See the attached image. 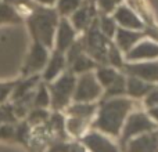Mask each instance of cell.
I'll return each mask as SVG.
<instances>
[{
	"instance_id": "d590c367",
	"label": "cell",
	"mask_w": 158,
	"mask_h": 152,
	"mask_svg": "<svg viewBox=\"0 0 158 152\" xmlns=\"http://www.w3.org/2000/svg\"><path fill=\"white\" fill-rule=\"evenodd\" d=\"M147 115L154 120V122L158 123V105L157 106H153V108H148Z\"/></svg>"
},
{
	"instance_id": "7402d4cb",
	"label": "cell",
	"mask_w": 158,
	"mask_h": 152,
	"mask_svg": "<svg viewBox=\"0 0 158 152\" xmlns=\"http://www.w3.org/2000/svg\"><path fill=\"white\" fill-rule=\"evenodd\" d=\"M50 105V93L46 82H39L33 95V108H47Z\"/></svg>"
},
{
	"instance_id": "d6a6232c",
	"label": "cell",
	"mask_w": 158,
	"mask_h": 152,
	"mask_svg": "<svg viewBox=\"0 0 158 152\" xmlns=\"http://www.w3.org/2000/svg\"><path fill=\"white\" fill-rule=\"evenodd\" d=\"M15 125L13 123H0V140H13Z\"/></svg>"
},
{
	"instance_id": "5b68a950",
	"label": "cell",
	"mask_w": 158,
	"mask_h": 152,
	"mask_svg": "<svg viewBox=\"0 0 158 152\" xmlns=\"http://www.w3.org/2000/svg\"><path fill=\"white\" fill-rule=\"evenodd\" d=\"M158 127L157 122H154L147 114L144 112H135L126 118L122 127V136H121V142L125 147L131 138L135 136L147 133V131L156 130Z\"/></svg>"
},
{
	"instance_id": "e575fe53",
	"label": "cell",
	"mask_w": 158,
	"mask_h": 152,
	"mask_svg": "<svg viewBox=\"0 0 158 152\" xmlns=\"http://www.w3.org/2000/svg\"><path fill=\"white\" fill-rule=\"evenodd\" d=\"M144 105L147 108H153V106L158 105V87H154V89L150 90L148 94L144 95Z\"/></svg>"
},
{
	"instance_id": "4316f807",
	"label": "cell",
	"mask_w": 158,
	"mask_h": 152,
	"mask_svg": "<svg viewBox=\"0 0 158 152\" xmlns=\"http://www.w3.org/2000/svg\"><path fill=\"white\" fill-rule=\"evenodd\" d=\"M107 62L112 66V68L121 69L123 66V60L121 55V50L117 47V44L110 42L108 47H107Z\"/></svg>"
},
{
	"instance_id": "d6986e66",
	"label": "cell",
	"mask_w": 158,
	"mask_h": 152,
	"mask_svg": "<svg viewBox=\"0 0 158 152\" xmlns=\"http://www.w3.org/2000/svg\"><path fill=\"white\" fill-rule=\"evenodd\" d=\"M24 21L19 11L11 4L0 0V25L4 24H21Z\"/></svg>"
},
{
	"instance_id": "3957f363",
	"label": "cell",
	"mask_w": 158,
	"mask_h": 152,
	"mask_svg": "<svg viewBox=\"0 0 158 152\" xmlns=\"http://www.w3.org/2000/svg\"><path fill=\"white\" fill-rule=\"evenodd\" d=\"M111 39L104 36L98 28V18H93L92 24L86 29V35L83 38L85 54L96 61L100 65L107 64V47Z\"/></svg>"
},
{
	"instance_id": "5bb4252c",
	"label": "cell",
	"mask_w": 158,
	"mask_h": 152,
	"mask_svg": "<svg viewBox=\"0 0 158 152\" xmlns=\"http://www.w3.org/2000/svg\"><path fill=\"white\" fill-rule=\"evenodd\" d=\"M150 58H158V43H154V42H142L126 53L128 61L150 60Z\"/></svg>"
},
{
	"instance_id": "ffe728a7",
	"label": "cell",
	"mask_w": 158,
	"mask_h": 152,
	"mask_svg": "<svg viewBox=\"0 0 158 152\" xmlns=\"http://www.w3.org/2000/svg\"><path fill=\"white\" fill-rule=\"evenodd\" d=\"M94 68H98V64L83 53L68 66V71H71L72 74H85V72H90Z\"/></svg>"
},
{
	"instance_id": "f546056e",
	"label": "cell",
	"mask_w": 158,
	"mask_h": 152,
	"mask_svg": "<svg viewBox=\"0 0 158 152\" xmlns=\"http://www.w3.org/2000/svg\"><path fill=\"white\" fill-rule=\"evenodd\" d=\"M0 123H13V125L18 123V118L15 116L11 102L0 104Z\"/></svg>"
},
{
	"instance_id": "cb8c5ba5",
	"label": "cell",
	"mask_w": 158,
	"mask_h": 152,
	"mask_svg": "<svg viewBox=\"0 0 158 152\" xmlns=\"http://www.w3.org/2000/svg\"><path fill=\"white\" fill-rule=\"evenodd\" d=\"M49 118H50V112L46 108H32L25 116V120L31 126H39L46 123Z\"/></svg>"
},
{
	"instance_id": "d4e9b609",
	"label": "cell",
	"mask_w": 158,
	"mask_h": 152,
	"mask_svg": "<svg viewBox=\"0 0 158 152\" xmlns=\"http://www.w3.org/2000/svg\"><path fill=\"white\" fill-rule=\"evenodd\" d=\"M31 127H32V126L25 119L22 120V122H19L18 125H15L13 140H15L19 144H24L25 147H28V142H29V140H31Z\"/></svg>"
},
{
	"instance_id": "ac0fdd59",
	"label": "cell",
	"mask_w": 158,
	"mask_h": 152,
	"mask_svg": "<svg viewBox=\"0 0 158 152\" xmlns=\"http://www.w3.org/2000/svg\"><path fill=\"white\" fill-rule=\"evenodd\" d=\"M97 104L92 102H75L71 106L67 108V114L75 118H82V119L90 120L93 115L97 112Z\"/></svg>"
},
{
	"instance_id": "9c48e42d",
	"label": "cell",
	"mask_w": 158,
	"mask_h": 152,
	"mask_svg": "<svg viewBox=\"0 0 158 152\" xmlns=\"http://www.w3.org/2000/svg\"><path fill=\"white\" fill-rule=\"evenodd\" d=\"M128 142L125 147L129 152H158V127L136 138H131Z\"/></svg>"
},
{
	"instance_id": "30bf717a",
	"label": "cell",
	"mask_w": 158,
	"mask_h": 152,
	"mask_svg": "<svg viewBox=\"0 0 158 152\" xmlns=\"http://www.w3.org/2000/svg\"><path fill=\"white\" fill-rule=\"evenodd\" d=\"M77 30L72 24L67 19V17H61L57 24V35H56V49L57 51L65 53L68 47L75 42Z\"/></svg>"
},
{
	"instance_id": "ba28073f",
	"label": "cell",
	"mask_w": 158,
	"mask_h": 152,
	"mask_svg": "<svg viewBox=\"0 0 158 152\" xmlns=\"http://www.w3.org/2000/svg\"><path fill=\"white\" fill-rule=\"evenodd\" d=\"M123 74L128 76H135L148 83H158V61L139 64H123Z\"/></svg>"
},
{
	"instance_id": "836d02e7",
	"label": "cell",
	"mask_w": 158,
	"mask_h": 152,
	"mask_svg": "<svg viewBox=\"0 0 158 152\" xmlns=\"http://www.w3.org/2000/svg\"><path fill=\"white\" fill-rule=\"evenodd\" d=\"M3 2L11 4L13 7H15L17 10L21 8V7H24V8H27V10L32 11L33 8L36 7V3L33 2V0H3Z\"/></svg>"
},
{
	"instance_id": "7a4b0ae2",
	"label": "cell",
	"mask_w": 158,
	"mask_h": 152,
	"mask_svg": "<svg viewBox=\"0 0 158 152\" xmlns=\"http://www.w3.org/2000/svg\"><path fill=\"white\" fill-rule=\"evenodd\" d=\"M27 24L33 40L50 49L54 42V33L58 24V13L54 8L38 6L29 13Z\"/></svg>"
},
{
	"instance_id": "4dcf8cb0",
	"label": "cell",
	"mask_w": 158,
	"mask_h": 152,
	"mask_svg": "<svg viewBox=\"0 0 158 152\" xmlns=\"http://www.w3.org/2000/svg\"><path fill=\"white\" fill-rule=\"evenodd\" d=\"M122 0H97V6L103 14H110L121 4Z\"/></svg>"
},
{
	"instance_id": "8fae6325",
	"label": "cell",
	"mask_w": 158,
	"mask_h": 152,
	"mask_svg": "<svg viewBox=\"0 0 158 152\" xmlns=\"http://www.w3.org/2000/svg\"><path fill=\"white\" fill-rule=\"evenodd\" d=\"M81 140L90 150V152H119L114 142L110 141L98 131L86 133L85 136H81Z\"/></svg>"
},
{
	"instance_id": "6da1fadb",
	"label": "cell",
	"mask_w": 158,
	"mask_h": 152,
	"mask_svg": "<svg viewBox=\"0 0 158 152\" xmlns=\"http://www.w3.org/2000/svg\"><path fill=\"white\" fill-rule=\"evenodd\" d=\"M97 118L93 122V127L118 137L123 127L129 111L133 106V101L129 98L112 97L97 104Z\"/></svg>"
},
{
	"instance_id": "4fadbf2b",
	"label": "cell",
	"mask_w": 158,
	"mask_h": 152,
	"mask_svg": "<svg viewBox=\"0 0 158 152\" xmlns=\"http://www.w3.org/2000/svg\"><path fill=\"white\" fill-rule=\"evenodd\" d=\"M67 68V62H65V54L61 51L54 50L50 57V60L47 61L46 66H44V74H43V82L50 83L53 82L64 69Z\"/></svg>"
},
{
	"instance_id": "484cf974",
	"label": "cell",
	"mask_w": 158,
	"mask_h": 152,
	"mask_svg": "<svg viewBox=\"0 0 158 152\" xmlns=\"http://www.w3.org/2000/svg\"><path fill=\"white\" fill-rule=\"evenodd\" d=\"M98 28H100L101 33L104 36H107L108 39H112L117 32V22L112 17H108L107 14H101V17L98 18Z\"/></svg>"
},
{
	"instance_id": "44dd1931",
	"label": "cell",
	"mask_w": 158,
	"mask_h": 152,
	"mask_svg": "<svg viewBox=\"0 0 158 152\" xmlns=\"http://www.w3.org/2000/svg\"><path fill=\"white\" fill-rule=\"evenodd\" d=\"M126 93V78L123 74H118V76L115 78V80L110 84L106 89V93L101 94V101L108 100L112 97H118V95H122Z\"/></svg>"
},
{
	"instance_id": "52a82bcc",
	"label": "cell",
	"mask_w": 158,
	"mask_h": 152,
	"mask_svg": "<svg viewBox=\"0 0 158 152\" xmlns=\"http://www.w3.org/2000/svg\"><path fill=\"white\" fill-rule=\"evenodd\" d=\"M47 61H49V49L39 42L33 40L29 54H28L24 66H22V76L28 78V76L36 75L46 66Z\"/></svg>"
},
{
	"instance_id": "603a6c76",
	"label": "cell",
	"mask_w": 158,
	"mask_h": 152,
	"mask_svg": "<svg viewBox=\"0 0 158 152\" xmlns=\"http://www.w3.org/2000/svg\"><path fill=\"white\" fill-rule=\"evenodd\" d=\"M118 74H119V72H117L115 68H112V66L98 65V69H97V72H96V79H97L98 83L101 84V87H106L107 89V87L115 80Z\"/></svg>"
},
{
	"instance_id": "8992f818",
	"label": "cell",
	"mask_w": 158,
	"mask_h": 152,
	"mask_svg": "<svg viewBox=\"0 0 158 152\" xmlns=\"http://www.w3.org/2000/svg\"><path fill=\"white\" fill-rule=\"evenodd\" d=\"M103 87L96 79L93 72H85L77 79L75 90L72 94L74 102H93L94 100L101 97Z\"/></svg>"
},
{
	"instance_id": "e0dca14e",
	"label": "cell",
	"mask_w": 158,
	"mask_h": 152,
	"mask_svg": "<svg viewBox=\"0 0 158 152\" xmlns=\"http://www.w3.org/2000/svg\"><path fill=\"white\" fill-rule=\"evenodd\" d=\"M154 87L156 86H154L153 83L144 82L139 78H135V76H128V78H126V94L132 98L144 97Z\"/></svg>"
},
{
	"instance_id": "9a60e30c",
	"label": "cell",
	"mask_w": 158,
	"mask_h": 152,
	"mask_svg": "<svg viewBox=\"0 0 158 152\" xmlns=\"http://www.w3.org/2000/svg\"><path fill=\"white\" fill-rule=\"evenodd\" d=\"M143 36H144V33H142V32H136V30L119 26V28H117V32H115L114 38H115V44H117L118 49L128 53Z\"/></svg>"
},
{
	"instance_id": "7c38bea8",
	"label": "cell",
	"mask_w": 158,
	"mask_h": 152,
	"mask_svg": "<svg viewBox=\"0 0 158 152\" xmlns=\"http://www.w3.org/2000/svg\"><path fill=\"white\" fill-rule=\"evenodd\" d=\"M112 18L115 22L121 25V28H126V29H144V24L143 21L126 6H118L114 10V15Z\"/></svg>"
},
{
	"instance_id": "8d00e7d4",
	"label": "cell",
	"mask_w": 158,
	"mask_h": 152,
	"mask_svg": "<svg viewBox=\"0 0 158 152\" xmlns=\"http://www.w3.org/2000/svg\"><path fill=\"white\" fill-rule=\"evenodd\" d=\"M36 3H40L42 6H47V7H50L52 4H54L56 0H35Z\"/></svg>"
},
{
	"instance_id": "1f68e13d",
	"label": "cell",
	"mask_w": 158,
	"mask_h": 152,
	"mask_svg": "<svg viewBox=\"0 0 158 152\" xmlns=\"http://www.w3.org/2000/svg\"><path fill=\"white\" fill-rule=\"evenodd\" d=\"M15 83L17 82H2L0 83V104L6 102L10 98Z\"/></svg>"
},
{
	"instance_id": "83f0119b",
	"label": "cell",
	"mask_w": 158,
	"mask_h": 152,
	"mask_svg": "<svg viewBox=\"0 0 158 152\" xmlns=\"http://www.w3.org/2000/svg\"><path fill=\"white\" fill-rule=\"evenodd\" d=\"M89 120L86 119H82V118H75V116H71L65 123V129L68 130V133H71L72 136L75 137H81L82 133L85 131L86 129V123Z\"/></svg>"
},
{
	"instance_id": "f1b7e54d",
	"label": "cell",
	"mask_w": 158,
	"mask_h": 152,
	"mask_svg": "<svg viewBox=\"0 0 158 152\" xmlns=\"http://www.w3.org/2000/svg\"><path fill=\"white\" fill-rule=\"evenodd\" d=\"M56 3H57V13L61 17H67L82 4V0H56Z\"/></svg>"
},
{
	"instance_id": "2e32d148",
	"label": "cell",
	"mask_w": 158,
	"mask_h": 152,
	"mask_svg": "<svg viewBox=\"0 0 158 152\" xmlns=\"http://www.w3.org/2000/svg\"><path fill=\"white\" fill-rule=\"evenodd\" d=\"M94 18V8L92 4H81L72 13V26L75 30H86Z\"/></svg>"
},
{
	"instance_id": "277c9868",
	"label": "cell",
	"mask_w": 158,
	"mask_h": 152,
	"mask_svg": "<svg viewBox=\"0 0 158 152\" xmlns=\"http://www.w3.org/2000/svg\"><path fill=\"white\" fill-rule=\"evenodd\" d=\"M46 84L50 91V104H52V108L57 112L67 108L72 98V94H74L75 84H77L75 74H72L71 71L64 72L56 82L46 83Z\"/></svg>"
}]
</instances>
